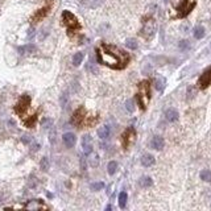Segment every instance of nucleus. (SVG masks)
<instances>
[{"mask_svg": "<svg viewBox=\"0 0 211 211\" xmlns=\"http://www.w3.org/2000/svg\"><path fill=\"white\" fill-rule=\"evenodd\" d=\"M95 52H97V58L99 63L110 66L112 69H124L129 61L128 54L112 45L103 44V45L97 48Z\"/></svg>", "mask_w": 211, "mask_h": 211, "instance_id": "obj_1", "label": "nucleus"}, {"mask_svg": "<svg viewBox=\"0 0 211 211\" xmlns=\"http://www.w3.org/2000/svg\"><path fill=\"white\" fill-rule=\"evenodd\" d=\"M150 99V87H149V82H141L139 85V94H137V102L139 106L141 107V110H145L146 104Z\"/></svg>", "mask_w": 211, "mask_h": 211, "instance_id": "obj_2", "label": "nucleus"}, {"mask_svg": "<svg viewBox=\"0 0 211 211\" xmlns=\"http://www.w3.org/2000/svg\"><path fill=\"white\" fill-rule=\"evenodd\" d=\"M62 21H63V24L66 25V28L69 29L70 33L81 29V24L78 21V18H76L71 12H69V11H63L62 12Z\"/></svg>", "mask_w": 211, "mask_h": 211, "instance_id": "obj_3", "label": "nucleus"}, {"mask_svg": "<svg viewBox=\"0 0 211 211\" xmlns=\"http://www.w3.org/2000/svg\"><path fill=\"white\" fill-rule=\"evenodd\" d=\"M29 106H30V98H29V95L25 94V95H23V97L20 98L18 103L16 104L15 111L17 112V115L21 119H24L25 115H27V111L29 110Z\"/></svg>", "mask_w": 211, "mask_h": 211, "instance_id": "obj_4", "label": "nucleus"}, {"mask_svg": "<svg viewBox=\"0 0 211 211\" xmlns=\"http://www.w3.org/2000/svg\"><path fill=\"white\" fill-rule=\"evenodd\" d=\"M195 7V0H181L177 5V17H185L190 13V11Z\"/></svg>", "mask_w": 211, "mask_h": 211, "instance_id": "obj_5", "label": "nucleus"}, {"mask_svg": "<svg viewBox=\"0 0 211 211\" xmlns=\"http://www.w3.org/2000/svg\"><path fill=\"white\" fill-rule=\"evenodd\" d=\"M155 32H156V23H155L153 18H148L146 21H144L143 29H141V34L145 38H150L153 34H155Z\"/></svg>", "mask_w": 211, "mask_h": 211, "instance_id": "obj_6", "label": "nucleus"}, {"mask_svg": "<svg viewBox=\"0 0 211 211\" xmlns=\"http://www.w3.org/2000/svg\"><path fill=\"white\" fill-rule=\"evenodd\" d=\"M87 120V113H86V110L85 107H79L78 110H76L73 115V119H71V123L74 125H82L85 124Z\"/></svg>", "mask_w": 211, "mask_h": 211, "instance_id": "obj_7", "label": "nucleus"}, {"mask_svg": "<svg viewBox=\"0 0 211 211\" xmlns=\"http://www.w3.org/2000/svg\"><path fill=\"white\" fill-rule=\"evenodd\" d=\"M135 137H136V131H135L133 127H129V128L123 133V139H121V143H123L124 149H127L133 141H135Z\"/></svg>", "mask_w": 211, "mask_h": 211, "instance_id": "obj_8", "label": "nucleus"}, {"mask_svg": "<svg viewBox=\"0 0 211 211\" xmlns=\"http://www.w3.org/2000/svg\"><path fill=\"white\" fill-rule=\"evenodd\" d=\"M92 139L90 135H85L82 137V146H83V150H85V155H91V152H92Z\"/></svg>", "mask_w": 211, "mask_h": 211, "instance_id": "obj_9", "label": "nucleus"}, {"mask_svg": "<svg viewBox=\"0 0 211 211\" xmlns=\"http://www.w3.org/2000/svg\"><path fill=\"white\" fill-rule=\"evenodd\" d=\"M24 207L28 208V210H42V208H48L45 204L42 203L41 199H32V201H29L27 204H25Z\"/></svg>", "mask_w": 211, "mask_h": 211, "instance_id": "obj_10", "label": "nucleus"}, {"mask_svg": "<svg viewBox=\"0 0 211 211\" xmlns=\"http://www.w3.org/2000/svg\"><path fill=\"white\" fill-rule=\"evenodd\" d=\"M62 139H63V143H65V145L67 146V148H71V146H74L75 140H76L75 135H74V133H71V132L65 133V135L62 136Z\"/></svg>", "mask_w": 211, "mask_h": 211, "instance_id": "obj_11", "label": "nucleus"}, {"mask_svg": "<svg viewBox=\"0 0 211 211\" xmlns=\"http://www.w3.org/2000/svg\"><path fill=\"white\" fill-rule=\"evenodd\" d=\"M164 145H165V141H164V139L161 136H155L152 139V141H150V146L153 149H156V150L162 149Z\"/></svg>", "mask_w": 211, "mask_h": 211, "instance_id": "obj_12", "label": "nucleus"}, {"mask_svg": "<svg viewBox=\"0 0 211 211\" xmlns=\"http://www.w3.org/2000/svg\"><path fill=\"white\" fill-rule=\"evenodd\" d=\"M210 83H211V75H210L208 70H207V71L199 78V81H198V86H199L201 88H206Z\"/></svg>", "mask_w": 211, "mask_h": 211, "instance_id": "obj_13", "label": "nucleus"}, {"mask_svg": "<svg viewBox=\"0 0 211 211\" xmlns=\"http://www.w3.org/2000/svg\"><path fill=\"white\" fill-rule=\"evenodd\" d=\"M165 118L169 121H176V120H178V118H180V113H178V111L176 110V108H169V110L165 111Z\"/></svg>", "mask_w": 211, "mask_h": 211, "instance_id": "obj_14", "label": "nucleus"}, {"mask_svg": "<svg viewBox=\"0 0 211 211\" xmlns=\"http://www.w3.org/2000/svg\"><path fill=\"white\" fill-rule=\"evenodd\" d=\"M49 9H50V7L48 5V7H45V8H42V9H40L37 12V13L32 17V21L33 23H37V21H40V20H42L44 17H45L46 15H48V12H49Z\"/></svg>", "mask_w": 211, "mask_h": 211, "instance_id": "obj_15", "label": "nucleus"}, {"mask_svg": "<svg viewBox=\"0 0 211 211\" xmlns=\"http://www.w3.org/2000/svg\"><path fill=\"white\" fill-rule=\"evenodd\" d=\"M110 127H107V125H103V127H100V128L98 129V136L102 139V140H106L110 137Z\"/></svg>", "mask_w": 211, "mask_h": 211, "instance_id": "obj_16", "label": "nucleus"}, {"mask_svg": "<svg viewBox=\"0 0 211 211\" xmlns=\"http://www.w3.org/2000/svg\"><path fill=\"white\" fill-rule=\"evenodd\" d=\"M165 85H166V81H165V78H164V76H157V78H156V81H155L156 90H157V91H164Z\"/></svg>", "mask_w": 211, "mask_h": 211, "instance_id": "obj_17", "label": "nucleus"}, {"mask_svg": "<svg viewBox=\"0 0 211 211\" xmlns=\"http://www.w3.org/2000/svg\"><path fill=\"white\" fill-rule=\"evenodd\" d=\"M155 161H156V160L152 155H144L141 157V164L144 166H146V168H148V166H152L153 164H155Z\"/></svg>", "mask_w": 211, "mask_h": 211, "instance_id": "obj_18", "label": "nucleus"}, {"mask_svg": "<svg viewBox=\"0 0 211 211\" xmlns=\"http://www.w3.org/2000/svg\"><path fill=\"white\" fill-rule=\"evenodd\" d=\"M193 34H194V37L197 38V40H201V38L204 37V28L201 27V25H197V27L194 28V30H193Z\"/></svg>", "mask_w": 211, "mask_h": 211, "instance_id": "obj_19", "label": "nucleus"}, {"mask_svg": "<svg viewBox=\"0 0 211 211\" xmlns=\"http://www.w3.org/2000/svg\"><path fill=\"white\" fill-rule=\"evenodd\" d=\"M18 52L20 54H25V53H34L36 52V46L29 44V45H25V46H20L18 48Z\"/></svg>", "mask_w": 211, "mask_h": 211, "instance_id": "obj_20", "label": "nucleus"}, {"mask_svg": "<svg viewBox=\"0 0 211 211\" xmlns=\"http://www.w3.org/2000/svg\"><path fill=\"white\" fill-rule=\"evenodd\" d=\"M139 185L141 187H149V186H152L153 185V181H152V178L150 177H141L140 178V181H139Z\"/></svg>", "mask_w": 211, "mask_h": 211, "instance_id": "obj_21", "label": "nucleus"}, {"mask_svg": "<svg viewBox=\"0 0 211 211\" xmlns=\"http://www.w3.org/2000/svg\"><path fill=\"white\" fill-rule=\"evenodd\" d=\"M83 58H85V54L83 53H75L74 54V57H73V65L74 66H79L81 63H82V61H83Z\"/></svg>", "mask_w": 211, "mask_h": 211, "instance_id": "obj_22", "label": "nucleus"}, {"mask_svg": "<svg viewBox=\"0 0 211 211\" xmlns=\"http://www.w3.org/2000/svg\"><path fill=\"white\" fill-rule=\"evenodd\" d=\"M127 199H128V195H127L125 191H121L119 194V207L124 208L125 204H127Z\"/></svg>", "mask_w": 211, "mask_h": 211, "instance_id": "obj_23", "label": "nucleus"}, {"mask_svg": "<svg viewBox=\"0 0 211 211\" xmlns=\"http://www.w3.org/2000/svg\"><path fill=\"white\" fill-rule=\"evenodd\" d=\"M116 169H118V164L115 162V161H111V162H108L107 165V171H108V174H115L116 173Z\"/></svg>", "mask_w": 211, "mask_h": 211, "instance_id": "obj_24", "label": "nucleus"}, {"mask_svg": "<svg viewBox=\"0 0 211 211\" xmlns=\"http://www.w3.org/2000/svg\"><path fill=\"white\" fill-rule=\"evenodd\" d=\"M125 46L131 50H135V49H137V41L135 38H128V40L125 41Z\"/></svg>", "mask_w": 211, "mask_h": 211, "instance_id": "obj_25", "label": "nucleus"}, {"mask_svg": "<svg viewBox=\"0 0 211 211\" xmlns=\"http://www.w3.org/2000/svg\"><path fill=\"white\" fill-rule=\"evenodd\" d=\"M201 178L203 181H206V182H211V171L207 170V169H204L201 171Z\"/></svg>", "mask_w": 211, "mask_h": 211, "instance_id": "obj_26", "label": "nucleus"}, {"mask_svg": "<svg viewBox=\"0 0 211 211\" xmlns=\"http://www.w3.org/2000/svg\"><path fill=\"white\" fill-rule=\"evenodd\" d=\"M86 70H88V71H92L94 74H98V69L95 67V63L92 62V60H90V62L86 65Z\"/></svg>", "mask_w": 211, "mask_h": 211, "instance_id": "obj_27", "label": "nucleus"}, {"mask_svg": "<svg viewBox=\"0 0 211 211\" xmlns=\"http://www.w3.org/2000/svg\"><path fill=\"white\" fill-rule=\"evenodd\" d=\"M178 48H180L181 50H187V49H190V42L187 40H182V41H180V44H178Z\"/></svg>", "mask_w": 211, "mask_h": 211, "instance_id": "obj_28", "label": "nucleus"}, {"mask_svg": "<svg viewBox=\"0 0 211 211\" xmlns=\"http://www.w3.org/2000/svg\"><path fill=\"white\" fill-rule=\"evenodd\" d=\"M103 187H104V183H103V182H95V183L91 185V190H94V191L102 190Z\"/></svg>", "mask_w": 211, "mask_h": 211, "instance_id": "obj_29", "label": "nucleus"}, {"mask_svg": "<svg viewBox=\"0 0 211 211\" xmlns=\"http://www.w3.org/2000/svg\"><path fill=\"white\" fill-rule=\"evenodd\" d=\"M41 169H42V170H48V169H49V160H48L46 157L42 158V161H41Z\"/></svg>", "mask_w": 211, "mask_h": 211, "instance_id": "obj_30", "label": "nucleus"}, {"mask_svg": "<svg viewBox=\"0 0 211 211\" xmlns=\"http://www.w3.org/2000/svg\"><path fill=\"white\" fill-rule=\"evenodd\" d=\"M125 107H127V110H128L129 112H132L133 110H135V107H133V99H129V100H127V103H125Z\"/></svg>", "mask_w": 211, "mask_h": 211, "instance_id": "obj_31", "label": "nucleus"}, {"mask_svg": "<svg viewBox=\"0 0 211 211\" xmlns=\"http://www.w3.org/2000/svg\"><path fill=\"white\" fill-rule=\"evenodd\" d=\"M53 124V121L50 120V119H45L42 121V125H44V128H50V125Z\"/></svg>", "mask_w": 211, "mask_h": 211, "instance_id": "obj_32", "label": "nucleus"}, {"mask_svg": "<svg viewBox=\"0 0 211 211\" xmlns=\"http://www.w3.org/2000/svg\"><path fill=\"white\" fill-rule=\"evenodd\" d=\"M81 169L86 170V158H85V156H81Z\"/></svg>", "mask_w": 211, "mask_h": 211, "instance_id": "obj_33", "label": "nucleus"}, {"mask_svg": "<svg viewBox=\"0 0 211 211\" xmlns=\"http://www.w3.org/2000/svg\"><path fill=\"white\" fill-rule=\"evenodd\" d=\"M91 165H92V166L99 165V157H98V156H94V157H92V160H91Z\"/></svg>", "mask_w": 211, "mask_h": 211, "instance_id": "obj_34", "label": "nucleus"}, {"mask_svg": "<svg viewBox=\"0 0 211 211\" xmlns=\"http://www.w3.org/2000/svg\"><path fill=\"white\" fill-rule=\"evenodd\" d=\"M28 32H29V33H28V38L30 40V38H33V36H34V29H33V28H30Z\"/></svg>", "mask_w": 211, "mask_h": 211, "instance_id": "obj_35", "label": "nucleus"}, {"mask_svg": "<svg viewBox=\"0 0 211 211\" xmlns=\"http://www.w3.org/2000/svg\"><path fill=\"white\" fill-rule=\"evenodd\" d=\"M54 135H55V131L53 129L52 132H50V143L54 144Z\"/></svg>", "mask_w": 211, "mask_h": 211, "instance_id": "obj_36", "label": "nucleus"}, {"mask_svg": "<svg viewBox=\"0 0 211 211\" xmlns=\"http://www.w3.org/2000/svg\"><path fill=\"white\" fill-rule=\"evenodd\" d=\"M29 140H30V139H29V136H24V137H23V143L27 144V143H29Z\"/></svg>", "mask_w": 211, "mask_h": 211, "instance_id": "obj_37", "label": "nucleus"}, {"mask_svg": "<svg viewBox=\"0 0 211 211\" xmlns=\"http://www.w3.org/2000/svg\"><path fill=\"white\" fill-rule=\"evenodd\" d=\"M112 208V206H111V204H107V206H106V210L108 211V210H111Z\"/></svg>", "mask_w": 211, "mask_h": 211, "instance_id": "obj_38", "label": "nucleus"}, {"mask_svg": "<svg viewBox=\"0 0 211 211\" xmlns=\"http://www.w3.org/2000/svg\"><path fill=\"white\" fill-rule=\"evenodd\" d=\"M164 2H165V3H166V2H168V0H164Z\"/></svg>", "mask_w": 211, "mask_h": 211, "instance_id": "obj_39", "label": "nucleus"}, {"mask_svg": "<svg viewBox=\"0 0 211 211\" xmlns=\"http://www.w3.org/2000/svg\"><path fill=\"white\" fill-rule=\"evenodd\" d=\"M210 71H211V69H210Z\"/></svg>", "mask_w": 211, "mask_h": 211, "instance_id": "obj_40", "label": "nucleus"}]
</instances>
